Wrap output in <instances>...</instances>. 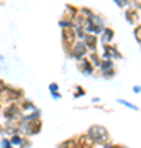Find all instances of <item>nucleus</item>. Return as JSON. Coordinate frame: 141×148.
I'll list each match as a JSON object with an SVG mask.
<instances>
[{"mask_svg":"<svg viewBox=\"0 0 141 148\" xmlns=\"http://www.w3.org/2000/svg\"><path fill=\"white\" fill-rule=\"evenodd\" d=\"M87 135H89V137L95 142V145H102V147H105L107 143L112 142V138H110V133H108V130H107V127L100 125V123H94V125H90V127L87 128Z\"/></svg>","mask_w":141,"mask_h":148,"instance_id":"obj_1","label":"nucleus"},{"mask_svg":"<svg viewBox=\"0 0 141 148\" xmlns=\"http://www.w3.org/2000/svg\"><path fill=\"white\" fill-rule=\"evenodd\" d=\"M21 99H25V92L20 87H15V86H7L5 89L0 92V102L3 106H10V104L20 102Z\"/></svg>","mask_w":141,"mask_h":148,"instance_id":"obj_2","label":"nucleus"},{"mask_svg":"<svg viewBox=\"0 0 141 148\" xmlns=\"http://www.w3.org/2000/svg\"><path fill=\"white\" fill-rule=\"evenodd\" d=\"M105 28H107V20H105L104 15H100L97 12H95V15L92 16L90 20H87V23H85V32L92 33V35H97V36H100V35L104 33Z\"/></svg>","mask_w":141,"mask_h":148,"instance_id":"obj_3","label":"nucleus"},{"mask_svg":"<svg viewBox=\"0 0 141 148\" xmlns=\"http://www.w3.org/2000/svg\"><path fill=\"white\" fill-rule=\"evenodd\" d=\"M77 41V35H76V30L74 28H64L61 30V45H63L64 54L71 58V51H72V46Z\"/></svg>","mask_w":141,"mask_h":148,"instance_id":"obj_4","label":"nucleus"},{"mask_svg":"<svg viewBox=\"0 0 141 148\" xmlns=\"http://www.w3.org/2000/svg\"><path fill=\"white\" fill-rule=\"evenodd\" d=\"M43 130V120L38 119V120H31V122H21L20 123V132L25 135V137H35L38 133H41Z\"/></svg>","mask_w":141,"mask_h":148,"instance_id":"obj_5","label":"nucleus"},{"mask_svg":"<svg viewBox=\"0 0 141 148\" xmlns=\"http://www.w3.org/2000/svg\"><path fill=\"white\" fill-rule=\"evenodd\" d=\"M2 115L5 120H21V117H23V110H21V107L18 102L15 104H10V106H5L2 109Z\"/></svg>","mask_w":141,"mask_h":148,"instance_id":"obj_6","label":"nucleus"},{"mask_svg":"<svg viewBox=\"0 0 141 148\" xmlns=\"http://www.w3.org/2000/svg\"><path fill=\"white\" fill-rule=\"evenodd\" d=\"M102 58L105 59H123V53L120 51V48L116 46L115 43H110V45H102Z\"/></svg>","mask_w":141,"mask_h":148,"instance_id":"obj_7","label":"nucleus"},{"mask_svg":"<svg viewBox=\"0 0 141 148\" xmlns=\"http://www.w3.org/2000/svg\"><path fill=\"white\" fill-rule=\"evenodd\" d=\"M89 53L90 51L87 49L85 43H84L82 40H77L76 45L72 46V51H71V59H74V61H80L82 58H87Z\"/></svg>","mask_w":141,"mask_h":148,"instance_id":"obj_8","label":"nucleus"},{"mask_svg":"<svg viewBox=\"0 0 141 148\" xmlns=\"http://www.w3.org/2000/svg\"><path fill=\"white\" fill-rule=\"evenodd\" d=\"M123 15H125V20L130 23L131 27H136L138 23H141V16H140V12L133 8V7H126L125 10H123Z\"/></svg>","mask_w":141,"mask_h":148,"instance_id":"obj_9","label":"nucleus"},{"mask_svg":"<svg viewBox=\"0 0 141 148\" xmlns=\"http://www.w3.org/2000/svg\"><path fill=\"white\" fill-rule=\"evenodd\" d=\"M77 69L80 71V74H84V76H92V74L95 73V66L92 63H90L89 58H82L80 61H77Z\"/></svg>","mask_w":141,"mask_h":148,"instance_id":"obj_10","label":"nucleus"},{"mask_svg":"<svg viewBox=\"0 0 141 148\" xmlns=\"http://www.w3.org/2000/svg\"><path fill=\"white\" fill-rule=\"evenodd\" d=\"M82 41L85 43V46H87V49H89V51H99V43H100V40H99V36H97V35L87 33Z\"/></svg>","mask_w":141,"mask_h":148,"instance_id":"obj_11","label":"nucleus"},{"mask_svg":"<svg viewBox=\"0 0 141 148\" xmlns=\"http://www.w3.org/2000/svg\"><path fill=\"white\" fill-rule=\"evenodd\" d=\"M76 140H77V147L79 148H95V142L89 137V135H87V132L77 135Z\"/></svg>","mask_w":141,"mask_h":148,"instance_id":"obj_12","label":"nucleus"},{"mask_svg":"<svg viewBox=\"0 0 141 148\" xmlns=\"http://www.w3.org/2000/svg\"><path fill=\"white\" fill-rule=\"evenodd\" d=\"M79 13V7L77 5H74V3H66V7H64V12H63V15L64 18H67V20H76V16H77Z\"/></svg>","mask_w":141,"mask_h":148,"instance_id":"obj_13","label":"nucleus"},{"mask_svg":"<svg viewBox=\"0 0 141 148\" xmlns=\"http://www.w3.org/2000/svg\"><path fill=\"white\" fill-rule=\"evenodd\" d=\"M100 43L102 45H110V43H113V40H115V30L112 27H107L104 30V33L99 36Z\"/></svg>","mask_w":141,"mask_h":148,"instance_id":"obj_14","label":"nucleus"},{"mask_svg":"<svg viewBox=\"0 0 141 148\" xmlns=\"http://www.w3.org/2000/svg\"><path fill=\"white\" fill-rule=\"evenodd\" d=\"M18 104H20L23 114H28V112H33V110H36V109H38V107L33 104V101H30V99H21Z\"/></svg>","mask_w":141,"mask_h":148,"instance_id":"obj_15","label":"nucleus"},{"mask_svg":"<svg viewBox=\"0 0 141 148\" xmlns=\"http://www.w3.org/2000/svg\"><path fill=\"white\" fill-rule=\"evenodd\" d=\"M8 138H10V143L13 145V147H15V148H20V147H21V143L25 142V138H26V137L23 135V133L18 132V133H13V135H10Z\"/></svg>","mask_w":141,"mask_h":148,"instance_id":"obj_16","label":"nucleus"},{"mask_svg":"<svg viewBox=\"0 0 141 148\" xmlns=\"http://www.w3.org/2000/svg\"><path fill=\"white\" fill-rule=\"evenodd\" d=\"M38 119H41V110L40 109H36L33 112H28V114H23L21 122H31V120H38Z\"/></svg>","mask_w":141,"mask_h":148,"instance_id":"obj_17","label":"nucleus"},{"mask_svg":"<svg viewBox=\"0 0 141 148\" xmlns=\"http://www.w3.org/2000/svg\"><path fill=\"white\" fill-rule=\"evenodd\" d=\"M87 58H89V59H90V63L95 66V69H99V68H100V63H102V54H100L99 51H90Z\"/></svg>","mask_w":141,"mask_h":148,"instance_id":"obj_18","label":"nucleus"},{"mask_svg":"<svg viewBox=\"0 0 141 148\" xmlns=\"http://www.w3.org/2000/svg\"><path fill=\"white\" fill-rule=\"evenodd\" d=\"M79 15L82 16V18H85V20H90L95 15V12L90 7H79Z\"/></svg>","mask_w":141,"mask_h":148,"instance_id":"obj_19","label":"nucleus"},{"mask_svg":"<svg viewBox=\"0 0 141 148\" xmlns=\"http://www.w3.org/2000/svg\"><path fill=\"white\" fill-rule=\"evenodd\" d=\"M58 148H79L77 140H76V137H71V138H67V140H64V142L59 143Z\"/></svg>","mask_w":141,"mask_h":148,"instance_id":"obj_20","label":"nucleus"},{"mask_svg":"<svg viewBox=\"0 0 141 148\" xmlns=\"http://www.w3.org/2000/svg\"><path fill=\"white\" fill-rule=\"evenodd\" d=\"M115 68V61L113 59H105L102 58V63H100V68H99V73H102V71H107V69H112Z\"/></svg>","mask_w":141,"mask_h":148,"instance_id":"obj_21","label":"nucleus"},{"mask_svg":"<svg viewBox=\"0 0 141 148\" xmlns=\"http://www.w3.org/2000/svg\"><path fill=\"white\" fill-rule=\"evenodd\" d=\"M104 79H107V81H112L113 77L116 76V68H112V69H107V71H102V73H99Z\"/></svg>","mask_w":141,"mask_h":148,"instance_id":"obj_22","label":"nucleus"},{"mask_svg":"<svg viewBox=\"0 0 141 148\" xmlns=\"http://www.w3.org/2000/svg\"><path fill=\"white\" fill-rule=\"evenodd\" d=\"M58 25L61 30H64V28H74V21L72 20H67V18H64V16H61L58 21Z\"/></svg>","mask_w":141,"mask_h":148,"instance_id":"obj_23","label":"nucleus"},{"mask_svg":"<svg viewBox=\"0 0 141 148\" xmlns=\"http://www.w3.org/2000/svg\"><path fill=\"white\" fill-rule=\"evenodd\" d=\"M116 102H118L120 106L126 107V109H131V110H135V112H138V110H140V107H138V106H135L133 102H128V101H125V99H118Z\"/></svg>","mask_w":141,"mask_h":148,"instance_id":"obj_24","label":"nucleus"},{"mask_svg":"<svg viewBox=\"0 0 141 148\" xmlns=\"http://www.w3.org/2000/svg\"><path fill=\"white\" fill-rule=\"evenodd\" d=\"M85 94H87V90L84 89L82 86H74V92H72L74 99H79V97H84Z\"/></svg>","mask_w":141,"mask_h":148,"instance_id":"obj_25","label":"nucleus"},{"mask_svg":"<svg viewBox=\"0 0 141 148\" xmlns=\"http://www.w3.org/2000/svg\"><path fill=\"white\" fill-rule=\"evenodd\" d=\"M133 36H135V40L140 45L141 43V23H138L136 27H133Z\"/></svg>","mask_w":141,"mask_h":148,"instance_id":"obj_26","label":"nucleus"},{"mask_svg":"<svg viewBox=\"0 0 141 148\" xmlns=\"http://www.w3.org/2000/svg\"><path fill=\"white\" fill-rule=\"evenodd\" d=\"M130 2L131 0H113V3H115L120 10H125L126 7H130Z\"/></svg>","mask_w":141,"mask_h":148,"instance_id":"obj_27","label":"nucleus"},{"mask_svg":"<svg viewBox=\"0 0 141 148\" xmlns=\"http://www.w3.org/2000/svg\"><path fill=\"white\" fill-rule=\"evenodd\" d=\"M0 148H15V147L10 143V138L2 137V138H0Z\"/></svg>","mask_w":141,"mask_h":148,"instance_id":"obj_28","label":"nucleus"},{"mask_svg":"<svg viewBox=\"0 0 141 148\" xmlns=\"http://www.w3.org/2000/svg\"><path fill=\"white\" fill-rule=\"evenodd\" d=\"M49 92H59V84L58 82H51V84H49Z\"/></svg>","mask_w":141,"mask_h":148,"instance_id":"obj_29","label":"nucleus"},{"mask_svg":"<svg viewBox=\"0 0 141 148\" xmlns=\"http://www.w3.org/2000/svg\"><path fill=\"white\" fill-rule=\"evenodd\" d=\"M20 148H31V140H30V137H26L25 138V142L21 143V147Z\"/></svg>","mask_w":141,"mask_h":148,"instance_id":"obj_30","label":"nucleus"},{"mask_svg":"<svg viewBox=\"0 0 141 148\" xmlns=\"http://www.w3.org/2000/svg\"><path fill=\"white\" fill-rule=\"evenodd\" d=\"M104 148H123V145H116V143H107V145H105Z\"/></svg>","mask_w":141,"mask_h":148,"instance_id":"obj_31","label":"nucleus"},{"mask_svg":"<svg viewBox=\"0 0 141 148\" xmlns=\"http://www.w3.org/2000/svg\"><path fill=\"white\" fill-rule=\"evenodd\" d=\"M52 99H56V101H61L63 99V95H61V92H52Z\"/></svg>","mask_w":141,"mask_h":148,"instance_id":"obj_32","label":"nucleus"},{"mask_svg":"<svg viewBox=\"0 0 141 148\" xmlns=\"http://www.w3.org/2000/svg\"><path fill=\"white\" fill-rule=\"evenodd\" d=\"M7 86H8V84H7V82H5V81H3V79H0V92H2V90H3V89H5V87H7Z\"/></svg>","mask_w":141,"mask_h":148,"instance_id":"obj_33","label":"nucleus"},{"mask_svg":"<svg viewBox=\"0 0 141 148\" xmlns=\"http://www.w3.org/2000/svg\"><path fill=\"white\" fill-rule=\"evenodd\" d=\"M133 92L135 94H141V86H133Z\"/></svg>","mask_w":141,"mask_h":148,"instance_id":"obj_34","label":"nucleus"},{"mask_svg":"<svg viewBox=\"0 0 141 148\" xmlns=\"http://www.w3.org/2000/svg\"><path fill=\"white\" fill-rule=\"evenodd\" d=\"M92 102H94V104H99V102H100V97H94V99H92Z\"/></svg>","mask_w":141,"mask_h":148,"instance_id":"obj_35","label":"nucleus"},{"mask_svg":"<svg viewBox=\"0 0 141 148\" xmlns=\"http://www.w3.org/2000/svg\"><path fill=\"white\" fill-rule=\"evenodd\" d=\"M3 59H5L3 58V54H0V61H3Z\"/></svg>","mask_w":141,"mask_h":148,"instance_id":"obj_36","label":"nucleus"},{"mask_svg":"<svg viewBox=\"0 0 141 148\" xmlns=\"http://www.w3.org/2000/svg\"><path fill=\"white\" fill-rule=\"evenodd\" d=\"M2 109H3V104H2V102H0V110H2Z\"/></svg>","mask_w":141,"mask_h":148,"instance_id":"obj_37","label":"nucleus"},{"mask_svg":"<svg viewBox=\"0 0 141 148\" xmlns=\"http://www.w3.org/2000/svg\"><path fill=\"white\" fill-rule=\"evenodd\" d=\"M123 148H128V147H125V145H123Z\"/></svg>","mask_w":141,"mask_h":148,"instance_id":"obj_38","label":"nucleus"},{"mask_svg":"<svg viewBox=\"0 0 141 148\" xmlns=\"http://www.w3.org/2000/svg\"><path fill=\"white\" fill-rule=\"evenodd\" d=\"M140 49H141V43H140Z\"/></svg>","mask_w":141,"mask_h":148,"instance_id":"obj_39","label":"nucleus"},{"mask_svg":"<svg viewBox=\"0 0 141 148\" xmlns=\"http://www.w3.org/2000/svg\"><path fill=\"white\" fill-rule=\"evenodd\" d=\"M0 2H2V0H0Z\"/></svg>","mask_w":141,"mask_h":148,"instance_id":"obj_40","label":"nucleus"}]
</instances>
